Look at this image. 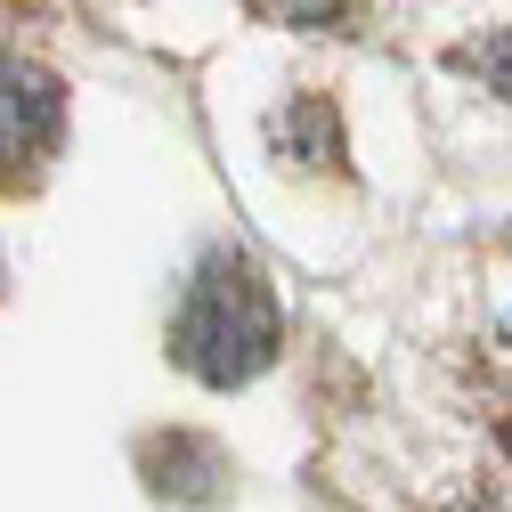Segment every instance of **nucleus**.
Returning a JSON list of instances; mask_svg holds the SVG:
<instances>
[{
	"mask_svg": "<svg viewBox=\"0 0 512 512\" xmlns=\"http://www.w3.org/2000/svg\"><path fill=\"white\" fill-rule=\"evenodd\" d=\"M171 358L212 391H236L277 358V301L244 252H212L196 269V285L171 317Z\"/></svg>",
	"mask_w": 512,
	"mask_h": 512,
	"instance_id": "nucleus-1",
	"label": "nucleus"
},
{
	"mask_svg": "<svg viewBox=\"0 0 512 512\" xmlns=\"http://www.w3.org/2000/svg\"><path fill=\"white\" fill-rule=\"evenodd\" d=\"M57 122H66V90L49 66L33 57H0V171H25L57 147Z\"/></svg>",
	"mask_w": 512,
	"mask_h": 512,
	"instance_id": "nucleus-2",
	"label": "nucleus"
},
{
	"mask_svg": "<svg viewBox=\"0 0 512 512\" xmlns=\"http://www.w3.org/2000/svg\"><path fill=\"white\" fill-rule=\"evenodd\" d=\"M139 472H147V488L171 496V504H220L228 456H220L212 439H196V431H155V439L139 447Z\"/></svg>",
	"mask_w": 512,
	"mask_h": 512,
	"instance_id": "nucleus-3",
	"label": "nucleus"
},
{
	"mask_svg": "<svg viewBox=\"0 0 512 512\" xmlns=\"http://www.w3.org/2000/svg\"><path fill=\"white\" fill-rule=\"evenodd\" d=\"M252 17H269V25H317V33H334L358 17V0H252Z\"/></svg>",
	"mask_w": 512,
	"mask_h": 512,
	"instance_id": "nucleus-4",
	"label": "nucleus"
},
{
	"mask_svg": "<svg viewBox=\"0 0 512 512\" xmlns=\"http://www.w3.org/2000/svg\"><path fill=\"white\" fill-rule=\"evenodd\" d=\"M496 334H504V342H512V309H504V317H496Z\"/></svg>",
	"mask_w": 512,
	"mask_h": 512,
	"instance_id": "nucleus-5",
	"label": "nucleus"
},
{
	"mask_svg": "<svg viewBox=\"0 0 512 512\" xmlns=\"http://www.w3.org/2000/svg\"><path fill=\"white\" fill-rule=\"evenodd\" d=\"M504 456H512V423H504Z\"/></svg>",
	"mask_w": 512,
	"mask_h": 512,
	"instance_id": "nucleus-6",
	"label": "nucleus"
},
{
	"mask_svg": "<svg viewBox=\"0 0 512 512\" xmlns=\"http://www.w3.org/2000/svg\"><path fill=\"white\" fill-rule=\"evenodd\" d=\"M17 9H33V0H17Z\"/></svg>",
	"mask_w": 512,
	"mask_h": 512,
	"instance_id": "nucleus-7",
	"label": "nucleus"
}]
</instances>
